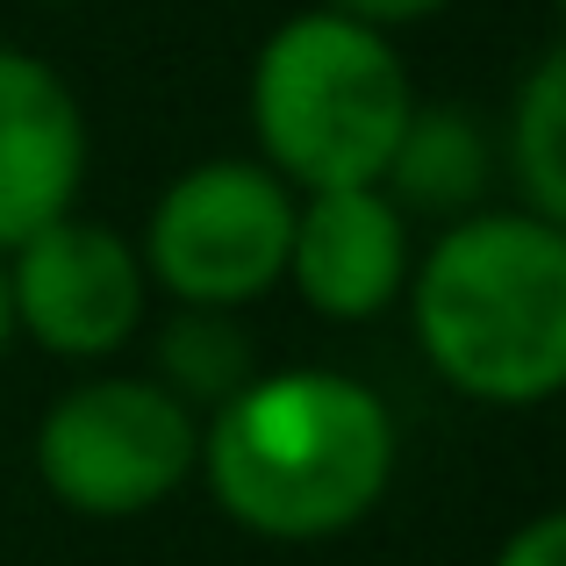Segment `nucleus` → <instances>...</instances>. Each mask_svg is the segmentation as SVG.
<instances>
[{
  "instance_id": "14",
  "label": "nucleus",
  "mask_w": 566,
  "mask_h": 566,
  "mask_svg": "<svg viewBox=\"0 0 566 566\" xmlns=\"http://www.w3.org/2000/svg\"><path fill=\"white\" fill-rule=\"evenodd\" d=\"M14 345V316H8V265H0V352Z\"/></svg>"
},
{
  "instance_id": "5",
  "label": "nucleus",
  "mask_w": 566,
  "mask_h": 566,
  "mask_svg": "<svg viewBox=\"0 0 566 566\" xmlns=\"http://www.w3.org/2000/svg\"><path fill=\"white\" fill-rule=\"evenodd\" d=\"M201 416L144 374H86L43 409L36 481L51 502L94 524L151 516L172 488L193 481Z\"/></svg>"
},
{
  "instance_id": "1",
  "label": "nucleus",
  "mask_w": 566,
  "mask_h": 566,
  "mask_svg": "<svg viewBox=\"0 0 566 566\" xmlns=\"http://www.w3.org/2000/svg\"><path fill=\"white\" fill-rule=\"evenodd\" d=\"M395 409L331 366L251 374L201 416L193 473L237 531L273 545H323L359 531L395 488Z\"/></svg>"
},
{
  "instance_id": "11",
  "label": "nucleus",
  "mask_w": 566,
  "mask_h": 566,
  "mask_svg": "<svg viewBox=\"0 0 566 566\" xmlns=\"http://www.w3.org/2000/svg\"><path fill=\"white\" fill-rule=\"evenodd\" d=\"M151 359H158V387H166L172 401H187L193 416L222 409L237 387L259 374L251 331L237 316H222V308H172L158 345H151Z\"/></svg>"
},
{
  "instance_id": "13",
  "label": "nucleus",
  "mask_w": 566,
  "mask_h": 566,
  "mask_svg": "<svg viewBox=\"0 0 566 566\" xmlns=\"http://www.w3.org/2000/svg\"><path fill=\"white\" fill-rule=\"evenodd\" d=\"M316 8L352 14V22H366V29H380V36H395V29H416V22H430V14H444L452 0H316Z\"/></svg>"
},
{
  "instance_id": "10",
  "label": "nucleus",
  "mask_w": 566,
  "mask_h": 566,
  "mask_svg": "<svg viewBox=\"0 0 566 566\" xmlns=\"http://www.w3.org/2000/svg\"><path fill=\"white\" fill-rule=\"evenodd\" d=\"M502 158H510L516 208H531L545 222H566V51L559 43L516 86Z\"/></svg>"
},
{
  "instance_id": "2",
  "label": "nucleus",
  "mask_w": 566,
  "mask_h": 566,
  "mask_svg": "<svg viewBox=\"0 0 566 566\" xmlns=\"http://www.w3.org/2000/svg\"><path fill=\"white\" fill-rule=\"evenodd\" d=\"M409 331L452 395L545 409L566 387V222L473 208L409 265Z\"/></svg>"
},
{
  "instance_id": "6",
  "label": "nucleus",
  "mask_w": 566,
  "mask_h": 566,
  "mask_svg": "<svg viewBox=\"0 0 566 566\" xmlns=\"http://www.w3.org/2000/svg\"><path fill=\"white\" fill-rule=\"evenodd\" d=\"M8 316L14 337L72 366L115 359L151 316V280L123 230L86 222L80 208L8 251Z\"/></svg>"
},
{
  "instance_id": "12",
  "label": "nucleus",
  "mask_w": 566,
  "mask_h": 566,
  "mask_svg": "<svg viewBox=\"0 0 566 566\" xmlns=\"http://www.w3.org/2000/svg\"><path fill=\"white\" fill-rule=\"evenodd\" d=\"M495 566H566V516L559 510H538L531 524H516L502 538Z\"/></svg>"
},
{
  "instance_id": "9",
  "label": "nucleus",
  "mask_w": 566,
  "mask_h": 566,
  "mask_svg": "<svg viewBox=\"0 0 566 566\" xmlns=\"http://www.w3.org/2000/svg\"><path fill=\"white\" fill-rule=\"evenodd\" d=\"M488 187H495V144H488V129L467 108H423L416 101L409 129H401L395 158L380 172V193L401 216L459 222L473 208H488Z\"/></svg>"
},
{
  "instance_id": "15",
  "label": "nucleus",
  "mask_w": 566,
  "mask_h": 566,
  "mask_svg": "<svg viewBox=\"0 0 566 566\" xmlns=\"http://www.w3.org/2000/svg\"><path fill=\"white\" fill-rule=\"evenodd\" d=\"M51 8H72V0H51Z\"/></svg>"
},
{
  "instance_id": "7",
  "label": "nucleus",
  "mask_w": 566,
  "mask_h": 566,
  "mask_svg": "<svg viewBox=\"0 0 566 566\" xmlns=\"http://www.w3.org/2000/svg\"><path fill=\"white\" fill-rule=\"evenodd\" d=\"M86 108L51 57L0 43V259L80 208Z\"/></svg>"
},
{
  "instance_id": "8",
  "label": "nucleus",
  "mask_w": 566,
  "mask_h": 566,
  "mask_svg": "<svg viewBox=\"0 0 566 566\" xmlns=\"http://www.w3.org/2000/svg\"><path fill=\"white\" fill-rule=\"evenodd\" d=\"M409 216L380 187H331L294 201L287 287L323 323H374L409 287Z\"/></svg>"
},
{
  "instance_id": "4",
  "label": "nucleus",
  "mask_w": 566,
  "mask_h": 566,
  "mask_svg": "<svg viewBox=\"0 0 566 566\" xmlns=\"http://www.w3.org/2000/svg\"><path fill=\"white\" fill-rule=\"evenodd\" d=\"M294 193L259 158H201L172 172L151 201L137 237L144 280L172 308H237L265 302L287 280V237H294Z\"/></svg>"
},
{
  "instance_id": "3",
  "label": "nucleus",
  "mask_w": 566,
  "mask_h": 566,
  "mask_svg": "<svg viewBox=\"0 0 566 566\" xmlns=\"http://www.w3.org/2000/svg\"><path fill=\"white\" fill-rule=\"evenodd\" d=\"M259 166L294 193L380 187L401 129L416 115V86L395 36L331 8H302L265 29L244 86Z\"/></svg>"
}]
</instances>
